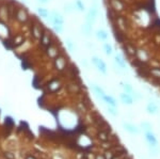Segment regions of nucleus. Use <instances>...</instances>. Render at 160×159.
<instances>
[{
    "mask_svg": "<svg viewBox=\"0 0 160 159\" xmlns=\"http://www.w3.org/2000/svg\"><path fill=\"white\" fill-rule=\"evenodd\" d=\"M92 88H93V91H94L95 93L97 94V95H99L100 97H102V95H105V94H106V92L104 91V89H102L100 86H98V84L93 83V84H92Z\"/></svg>",
    "mask_w": 160,
    "mask_h": 159,
    "instance_id": "18",
    "label": "nucleus"
},
{
    "mask_svg": "<svg viewBox=\"0 0 160 159\" xmlns=\"http://www.w3.org/2000/svg\"><path fill=\"white\" fill-rule=\"evenodd\" d=\"M117 47L139 76L160 86V0H104Z\"/></svg>",
    "mask_w": 160,
    "mask_h": 159,
    "instance_id": "1",
    "label": "nucleus"
},
{
    "mask_svg": "<svg viewBox=\"0 0 160 159\" xmlns=\"http://www.w3.org/2000/svg\"><path fill=\"white\" fill-rule=\"evenodd\" d=\"M102 49H104L105 55L107 56V57H110V56L113 55V47H112V45L108 42V41L107 42L102 43Z\"/></svg>",
    "mask_w": 160,
    "mask_h": 159,
    "instance_id": "14",
    "label": "nucleus"
},
{
    "mask_svg": "<svg viewBox=\"0 0 160 159\" xmlns=\"http://www.w3.org/2000/svg\"><path fill=\"white\" fill-rule=\"evenodd\" d=\"M113 61L117 64L121 70H126V66H127V61H126V58L124 57V55L122 52H117L113 57Z\"/></svg>",
    "mask_w": 160,
    "mask_h": 159,
    "instance_id": "6",
    "label": "nucleus"
},
{
    "mask_svg": "<svg viewBox=\"0 0 160 159\" xmlns=\"http://www.w3.org/2000/svg\"><path fill=\"white\" fill-rule=\"evenodd\" d=\"M91 62L95 67L97 68V71L99 72L100 74L102 75H107L108 73V67H107V64L102 58L97 57V56H92L91 58Z\"/></svg>",
    "mask_w": 160,
    "mask_h": 159,
    "instance_id": "5",
    "label": "nucleus"
},
{
    "mask_svg": "<svg viewBox=\"0 0 160 159\" xmlns=\"http://www.w3.org/2000/svg\"><path fill=\"white\" fill-rule=\"evenodd\" d=\"M30 13L28 11L26 7H18L15 12V15H14V18L16 20L18 24H27L28 20L30 18Z\"/></svg>",
    "mask_w": 160,
    "mask_h": 159,
    "instance_id": "3",
    "label": "nucleus"
},
{
    "mask_svg": "<svg viewBox=\"0 0 160 159\" xmlns=\"http://www.w3.org/2000/svg\"><path fill=\"white\" fill-rule=\"evenodd\" d=\"M10 34V29L6 25V22L2 19H0V35L3 37H8Z\"/></svg>",
    "mask_w": 160,
    "mask_h": 159,
    "instance_id": "9",
    "label": "nucleus"
},
{
    "mask_svg": "<svg viewBox=\"0 0 160 159\" xmlns=\"http://www.w3.org/2000/svg\"><path fill=\"white\" fill-rule=\"evenodd\" d=\"M102 101H104L105 102H107L108 105H109L110 107H113V108H115V107L118 106L117 104V101H115L114 98H113L111 95H108V94H105V95L102 96Z\"/></svg>",
    "mask_w": 160,
    "mask_h": 159,
    "instance_id": "10",
    "label": "nucleus"
},
{
    "mask_svg": "<svg viewBox=\"0 0 160 159\" xmlns=\"http://www.w3.org/2000/svg\"><path fill=\"white\" fill-rule=\"evenodd\" d=\"M108 111H109L112 115H117V112L113 110V107H109V108H108Z\"/></svg>",
    "mask_w": 160,
    "mask_h": 159,
    "instance_id": "25",
    "label": "nucleus"
},
{
    "mask_svg": "<svg viewBox=\"0 0 160 159\" xmlns=\"http://www.w3.org/2000/svg\"><path fill=\"white\" fill-rule=\"evenodd\" d=\"M120 98L122 99V102L124 104H127V105H131L133 102V98L130 94L128 93H122L120 94Z\"/></svg>",
    "mask_w": 160,
    "mask_h": 159,
    "instance_id": "15",
    "label": "nucleus"
},
{
    "mask_svg": "<svg viewBox=\"0 0 160 159\" xmlns=\"http://www.w3.org/2000/svg\"><path fill=\"white\" fill-rule=\"evenodd\" d=\"M95 37L97 38V41L99 42H107L109 38V32L105 29H98L95 31Z\"/></svg>",
    "mask_w": 160,
    "mask_h": 159,
    "instance_id": "7",
    "label": "nucleus"
},
{
    "mask_svg": "<svg viewBox=\"0 0 160 159\" xmlns=\"http://www.w3.org/2000/svg\"><path fill=\"white\" fill-rule=\"evenodd\" d=\"M80 32L82 33V34L84 35V37H89L92 35L93 33V26L90 25V24H87V22H84L83 25H81V27H80Z\"/></svg>",
    "mask_w": 160,
    "mask_h": 159,
    "instance_id": "8",
    "label": "nucleus"
},
{
    "mask_svg": "<svg viewBox=\"0 0 160 159\" xmlns=\"http://www.w3.org/2000/svg\"><path fill=\"white\" fill-rule=\"evenodd\" d=\"M38 2L41 4V6H45V4L49 3V2H50V0H38Z\"/></svg>",
    "mask_w": 160,
    "mask_h": 159,
    "instance_id": "24",
    "label": "nucleus"
},
{
    "mask_svg": "<svg viewBox=\"0 0 160 159\" xmlns=\"http://www.w3.org/2000/svg\"><path fill=\"white\" fill-rule=\"evenodd\" d=\"M47 19L49 20L50 24L52 26H56V25L64 26V24H65V18H64V16L59 11H57V10H51L49 12V16H48Z\"/></svg>",
    "mask_w": 160,
    "mask_h": 159,
    "instance_id": "4",
    "label": "nucleus"
},
{
    "mask_svg": "<svg viewBox=\"0 0 160 159\" xmlns=\"http://www.w3.org/2000/svg\"><path fill=\"white\" fill-rule=\"evenodd\" d=\"M98 13H99V9H98V2L94 1V3L90 7V9L88 10L87 15L84 17V22L90 25H94L95 22H96L97 17H98Z\"/></svg>",
    "mask_w": 160,
    "mask_h": 159,
    "instance_id": "2",
    "label": "nucleus"
},
{
    "mask_svg": "<svg viewBox=\"0 0 160 159\" xmlns=\"http://www.w3.org/2000/svg\"><path fill=\"white\" fill-rule=\"evenodd\" d=\"M8 16H9V7L6 6V3H1V6H0V19L6 20Z\"/></svg>",
    "mask_w": 160,
    "mask_h": 159,
    "instance_id": "11",
    "label": "nucleus"
},
{
    "mask_svg": "<svg viewBox=\"0 0 160 159\" xmlns=\"http://www.w3.org/2000/svg\"><path fill=\"white\" fill-rule=\"evenodd\" d=\"M49 12H50L49 10L46 9V7H38L37 9V13H38V16L42 17V18H45V19L48 18V16H49Z\"/></svg>",
    "mask_w": 160,
    "mask_h": 159,
    "instance_id": "13",
    "label": "nucleus"
},
{
    "mask_svg": "<svg viewBox=\"0 0 160 159\" xmlns=\"http://www.w3.org/2000/svg\"><path fill=\"white\" fill-rule=\"evenodd\" d=\"M65 45H66V49H68V51H71V52H75V51H76V49H77L76 44H75V43L69 37H66Z\"/></svg>",
    "mask_w": 160,
    "mask_h": 159,
    "instance_id": "16",
    "label": "nucleus"
},
{
    "mask_svg": "<svg viewBox=\"0 0 160 159\" xmlns=\"http://www.w3.org/2000/svg\"><path fill=\"white\" fill-rule=\"evenodd\" d=\"M63 11L66 13V14H71V13H73L74 11H76L75 10V6H74V2H68V3H65L63 6Z\"/></svg>",
    "mask_w": 160,
    "mask_h": 159,
    "instance_id": "17",
    "label": "nucleus"
},
{
    "mask_svg": "<svg viewBox=\"0 0 160 159\" xmlns=\"http://www.w3.org/2000/svg\"><path fill=\"white\" fill-rule=\"evenodd\" d=\"M0 6H1V2H0Z\"/></svg>",
    "mask_w": 160,
    "mask_h": 159,
    "instance_id": "26",
    "label": "nucleus"
},
{
    "mask_svg": "<svg viewBox=\"0 0 160 159\" xmlns=\"http://www.w3.org/2000/svg\"><path fill=\"white\" fill-rule=\"evenodd\" d=\"M146 137H148V140L151 143H153V144H156V139L154 138V136L152 134H146Z\"/></svg>",
    "mask_w": 160,
    "mask_h": 159,
    "instance_id": "23",
    "label": "nucleus"
},
{
    "mask_svg": "<svg viewBox=\"0 0 160 159\" xmlns=\"http://www.w3.org/2000/svg\"><path fill=\"white\" fill-rule=\"evenodd\" d=\"M123 89L125 90V92H126V93H128V94L133 93V89H132V87H131L130 84H124Z\"/></svg>",
    "mask_w": 160,
    "mask_h": 159,
    "instance_id": "22",
    "label": "nucleus"
},
{
    "mask_svg": "<svg viewBox=\"0 0 160 159\" xmlns=\"http://www.w3.org/2000/svg\"><path fill=\"white\" fill-rule=\"evenodd\" d=\"M146 110H148L149 113H156L158 108H157V106L154 104V102H149L148 105V107H146Z\"/></svg>",
    "mask_w": 160,
    "mask_h": 159,
    "instance_id": "19",
    "label": "nucleus"
},
{
    "mask_svg": "<svg viewBox=\"0 0 160 159\" xmlns=\"http://www.w3.org/2000/svg\"><path fill=\"white\" fill-rule=\"evenodd\" d=\"M74 6L75 10L80 13H83L86 11V4H84L83 0H74Z\"/></svg>",
    "mask_w": 160,
    "mask_h": 159,
    "instance_id": "12",
    "label": "nucleus"
},
{
    "mask_svg": "<svg viewBox=\"0 0 160 159\" xmlns=\"http://www.w3.org/2000/svg\"><path fill=\"white\" fill-rule=\"evenodd\" d=\"M52 29L55 30L56 33H58V34H61V33H63V31H64V26L56 25V26H52Z\"/></svg>",
    "mask_w": 160,
    "mask_h": 159,
    "instance_id": "20",
    "label": "nucleus"
},
{
    "mask_svg": "<svg viewBox=\"0 0 160 159\" xmlns=\"http://www.w3.org/2000/svg\"><path fill=\"white\" fill-rule=\"evenodd\" d=\"M124 126H125V129H127L128 132H138V129H137L136 127H133L132 125H130V124H125Z\"/></svg>",
    "mask_w": 160,
    "mask_h": 159,
    "instance_id": "21",
    "label": "nucleus"
}]
</instances>
